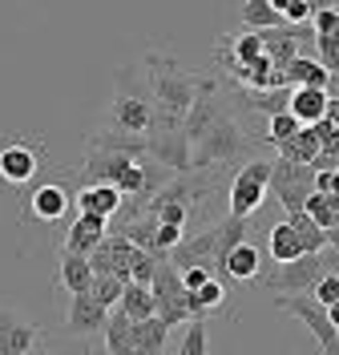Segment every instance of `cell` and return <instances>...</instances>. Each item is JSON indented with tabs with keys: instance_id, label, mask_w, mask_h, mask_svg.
<instances>
[{
	"instance_id": "cell-13",
	"label": "cell",
	"mask_w": 339,
	"mask_h": 355,
	"mask_svg": "<svg viewBox=\"0 0 339 355\" xmlns=\"http://www.w3.org/2000/svg\"><path fill=\"white\" fill-rule=\"evenodd\" d=\"M214 254H218V226H206L198 234H186V239L166 254V263L178 266V270H190V266H218Z\"/></svg>"
},
{
	"instance_id": "cell-19",
	"label": "cell",
	"mask_w": 339,
	"mask_h": 355,
	"mask_svg": "<svg viewBox=\"0 0 339 355\" xmlns=\"http://www.w3.org/2000/svg\"><path fill=\"white\" fill-rule=\"evenodd\" d=\"M291 93L295 89H234V97L247 105V110H259L267 117H279V113H291Z\"/></svg>"
},
{
	"instance_id": "cell-2",
	"label": "cell",
	"mask_w": 339,
	"mask_h": 355,
	"mask_svg": "<svg viewBox=\"0 0 339 355\" xmlns=\"http://www.w3.org/2000/svg\"><path fill=\"white\" fill-rule=\"evenodd\" d=\"M110 125L125 133H146L154 130V97L146 85V73H137V65H121L117 69V93L110 101Z\"/></svg>"
},
{
	"instance_id": "cell-17",
	"label": "cell",
	"mask_w": 339,
	"mask_h": 355,
	"mask_svg": "<svg viewBox=\"0 0 339 355\" xmlns=\"http://www.w3.org/2000/svg\"><path fill=\"white\" fill-rule=\"evenodd\" d=\"M110 323V311L101 307L93 295H73L69 299V315H65V327L73 335H93V331H105Z\"/></svg>"
},
{
	"instance_id": "cell-18",
	"label": "cell",
	"mask_w": 339,
	"mask_h": 355,
	"mask_svg": "<svg viewBox=\"0 0 339 355\" xmlns=\"http://www.w3.org/2000/svg\"><path fill=\"white\" fill-rule=\"evenodd\" d=\"M57 283L69 291V299L73 295H93V283H97V275H93V266L85 254H69L61 250L57 254Z\"/></svg>"
},
{
	"instance_id": "cell-43",
	"label": "cell",
	"mask_w": 339,
	"mask_h": 355,
	"mask_svg": "<svg viewBox=\"0 0 339 355\" xmlns=\"http://www.w3.org/2000/svg\"><path fill=\"white\" fill-rule=\"evenodd\" d=\"M327 315H331V323H336V331H339V303L336 307H327Z\"/></svg>"
},
{
	"instance_id": "cell-20",
	"label": "cell",
	"mask_w": 339,
	"mask_h": 355,
	"mask_svg": "<svg viewBox=\"0 0 339 355\" xmlns=\"http://www.w3.org/2000/svg\"><path fill=\"white\" fill-rule=\"evenodd\" d=\"M121 202H125L121 190L93 182V186H85V190L77 194V210H81V214H97V218H113V214L121 210Z\"/></svg>"
},
{
	"instance_id": "cell-34",
	"label": "cell",
	"mask_w": 339,
	"mask_h": 355,
	"mask_svg": "<svg viewBox=\"0 0 339 355\" xmlns=\"http://www.w3.org/2000/svg\"><path fill=\"white\" fill-rule=\"evenodd\" d=\"M299 130H303V125L295 121V113H279V117H271V121H267V146H275V150H279V146H287Z\"/></svg>"
},
{
	"instance_id": "cell-8",
	"label": "cell",
	"mask_w": 339,
	"mask_h": 355,
	"mask_svg": "<svg viewBox=\"0 0 339 355\" xmlns=\"http://www.w3.org/2000/svg\"><path fill=\"white\" fill-rule=\"evenodd\" d=\"M271 190H275V198L283 202L287 214H299V210H307V198L315 194V170H311V166H295V162L275 157Z\"/></svg>"
},
{
	"instance_id": "cell-25",
	"label": "cell",
	"mask_w": 339,
	"mask_h": 355,
	"mask_svg": "<svg viewBox=\"0 0 339 355\" xmlns=\"http://www.w3.org/2000/svg\"><path fill=\"white\" fill-rule=\"evenodd\" d=\"M267 250H271V259L279 266L295 263V259H303V254H307V250H303V243H299V234H295V226L287 218L279 222V226H271V234H267Z\"/></svg>"
},
{
	"instance_id": "cell-36",
	"label": "cell",
	"mask_w": 339,
	"mask_h": 355,
	"mask_svg": "<svg viewBox=\"0 0 339 355\" xmlns=\"http://www.w3.org/2000/svg\"><path fill=\"white\" fill-rule=\"evenodd\" d=\"M275 8L283 12V21L291 24V28H303V24L315 17V4L311 0H275Z\"/></svg>"
},
{
	"instance_id": "cell-42",
	"label": "cell",
	"mask_w": 339,
	"mask_h": 355,
	"mask_svg": "<svg viewBox=\"0 0 339 355\" xmlns=\"http://www.w3.org/2000/svg\"><path fill=\"white\" fill-rule=\"evenodd\" d=\"M327 246H336V250H339V222L327 230Z\"/></svg>"
},
{
	"instance_id": "cell-23",
	"label": "cell",
	"mask_w": 339,
	"mask_h": 355,
	"mask_svg": "<svg viewBox=\"0 0 339 355\" xmlns=\"http://www.w3.org/2000/svg\"><path fill=\"white\" fill-rule=\"evenodd\" d=\"M218 270H226V275L238 279V283H254V279H263V254H259L254 243H243L238 250H230V259H226Z\"/></svg>"
},
{
	"instance_id": "cell-30",
	"label": "cell",
	"mask_w": 339,
	"mask_h": 355,
	"mask_svg": "<svg viewBox=\"0 0 339 355\" xmlns=\"http://www.w3.org/2000/svg\"><path fill=\"white\" fill-rule=\"evenodd\" d=\"M287 222L295 226V234H299V243H303V250H307V254H323V250H327V230H323V226H319L307 210L287 214Z\"/></svg>"
},
{
	"instance_id": "cell-21",
	"label": "cell",
	"mask_w": 339,
	"mask_h": 355,
	"mask_svg": "<svg viewBox=\"0 0 339 355\" xmlns=\"http://www.w3.org/2000/svg\"><path fill=\"white\" fill-rule=\"evenodd\" d=\"M287 85L291 89H327L331 85V73L323 69L319 57H295L291 65H287Z\"/></svg>"
},
{
	"instance_id": "cell-41",
	"label": "cell",
	"mask_w": 339,
	"mask_h": 355,
	"mask_svg": "<svg viewBox=\"0 0 339 355\" xmlns=\"http://www.w3.org/2000/svg\"><path fill=\"white\" fill-rule=\"evenodd\" d=\"M327 97H331V101H339V73H331V85H327Z\"/></svg>"
},
{
	"instance_id": "cell-15",
	"label": "cell",
	"mask_w": 339,
	"mask_h": 355,
	"mask_svg": "<svg viewBox=\"0 0 339 355\" xmlns=\"http://www.w3.org/2000/svg\"><path fill=\"white\" fill-rule=\"evenodd\" d=\"M85 150H89V154H113V157H134V162H141L146 150H150V137H137V133L105 125V130H97L89 141H85Z\"/></svg>"
},
{
	"instance_id": "cell-1",
	"label": "cell",
	"mask_w": 339,
	"mask_h": 355,
	"mask_svg": "<svg viewBox=\"0 0 339 355\" xmlns=\"http://www.w3.org/2000/svg\"><path fill=\"white\" fill-rule=\"evenodd\" d=\"M146 85L154 97V133H166L182 130L186 113L194 110V101L202 93V77L186 73L166 53H146Z\"/></svg>"
},
{
	"instance_id": "cell-9",
	"label": "cell",
	"mask_w": 339,
	"mask_h": 355,
	"mask_svg": "<svg viewBox=\"0 0 339 355\" xmlns=\"http://www.w3.org/2000/svg\"><path fill=\"white\" fill-rule=\"evenodd\" d=\"M41 141L33 137H4L0 141V182L4 186H24L41 170Z\"/></svg>"
},
{
	"instance_id": "cell-14",
	"label": "cell",
	"mask_w": 339,
	"mask_h": 355,
	"mask_svg": "<svg viewBox=\"0 0 339 355\" xmlns=\"http://www.w3.org/2000/svg\"><path fill=\"white\" fill-rule=\"evenodd\" d=\"M69 202H77V198H73V190H69L65 182H41V186L28 194V214L37 222H45V226H53V222L65 218Z\"/></svg>"
},
{
	"instance_id": "cell-3",
	"label": "cell",
	"mask_w": 339,
	"mask_h": 355,
	"mask_svg": "<svg viewBox=\"0 0 339 355\" xmlns=\"http://www.w3.org/2000/svg\"><path fill=\"white\" fill-rule=\"evenodd\" d=\"M271 174H275L271 157H250V162H243V170L230 182V218H250L263 206L267 190H271Z\"/></svg>"
},
{
	"instance_id": "cell-44",
	"label": "cell",
	"mask_w": 339,
	"mask_h": 355,
	"mask_svg": "<svg viewBox=\"0 0 339 355\" xmlns=\"http://www.w3.org/2000/svg\"><path fill=\"white\" fill-rule=\"evenodd\" d=\"M28 355H53V352H49L45 343H41V347H37V352H28Z\"/></svg>"
},
{
	"instance_id": "cell-40",
	"label": "cell",
	"mask_w": 339,
	"mask_h": 355,
	"mask_svg": "<svg viewBox=\"0 0 339 355\" xmlns=\"http://www.w3.org/2000/svg\"><path fill=\"white\" fill-rule=\"evenodd\" d=\"M327 121L339 130V101H331V105H327Z\"/></svg>"
},
{
	"instance_id": "cell-12",
	"label": "cell",
	"mask_w": 339,
	"mask_h": 355,
	"mask_svg": "<svg viewBox=\"0 0 339 355\" xmlns=\"http://www.w3.org/2000/svg\"><path fill=\"white\" fill-rule=\"evenodd\" d=\"M45 343V331L17 311L0 307V355H28Z\"/></svg>"
},
{
	"instance_id": "cell-27",
	"label": "cell",
	"mask_w": 339,
	"mask_h": 355,
	"mask_svg": "<svg viewBox=\"0 0 339 355\" xmlns=\"http://www.w3.org/2000/svg\"><path fill=\"white\" fill-rule=\"evenodd\" d=\"M101 335H105L110 355H134V319H130L121 307L110 311V323H105V331Z\"/></svg>"
},
{
	"instance_id": "cell-6",
	"label": "cell",
	"mask_w": 339,
	"mask_h": 355,
	"mask_svg": "<svg viewBox=\"0 0 339 355\" xmlns=\"http://www.w3.org/2000/svg\"><path fill=\"white\" fill-rule=\"evenodd\" d=\"M243 154H247V133L238 130V121L226 113L223 121L194 146V170H210V166L223 170L226 162H234V157H243Z\"/></svg>"
},
{
	"instance_id": "cell-7",
	"label": "cell",
	"mask_w": 339,
	"mask_h": 355,
	"mask_svg": "<svg viewBox=\"0 0 339 355\" xmlns=\"http://www.w3.org/2000/svg\"><path fill=\"white\" fill-rule=\"evenodd\" d=\"M323 275H327V250L323 254H303L295 263H283L275 275H263L259 283L271 295H311Z\"/></svg>"
},
{
	"instance_id": "cell-45",
	"label": "cell",
	"mask_w": 339,
	"mask_h": 355,
	"mask_svg": "<svg viewBox=\"0 0 339 355\" xmlns=\"http://www.w3.org/2000/svg\"><path fill=\"white\" fill-rule=\"evenodd\" d=\"M105 355H110V352H105Z\"/></svg>"
},
{
	"instance_id": "cell-37",
	"label": "cell",
	"mask_w": 339,
	"mask_h": 355,
	"mask_svg": "<svg viewBox=\"0 0 339 355\" xmlns=\"http://www.w3.org/2000/svg\"><path fill=\"white\" fill-rule=\"evenodd\" d=\"M162 259L154 254H146V250H137L134 263H130V283H141V287H154V275H158Z\"/></svg>"
},
{
	"instance_id": "cell-16",
	"label": "cell",
	"mask_w": 339,
	"mask_h": 355,
	"mask_svg": "<svg viewBox=\"0 0 339 355\" xmlns=\"http://www.w3.org/2000/svg\"><path fill=\"white\" fill-rule=\"evenodd\" d=\"M105 226H110V218H97V214H77V218H73V226H69V234H65V243H61V250H69V254H85V259H89L93 250L110 239V234H105Z\"/></svg>"
},
{
	"instance_id": "cell-33",
	"label": "cell",
	"mask_w": 339,
	"mask_h": 355,
	"mask_svg": "<svg viewBox=\"0 0 339 355\" xmlns=\"http://www.w3.org/2000/svg\"><path fill=\"white\" fill-rule=\"evenodd\" d=\"M210 352V331H206V319H194L186 323V335L178 343V355H206Z\"/></svg>"
},
{
	"instance_id": "cell-24",
	"label": "cell",
	"mask_w": 339,
	"mask_h": 355,
	"mask_svg": "<svg viewBox=\"0 0 339 355\" xmlns=\"http://www.w3.org/2000/svg\"><path fill=\"white\" fill-rule=\"evenodd\" d=\"M238 21L247 24V33H271V28H287L283 12L275 8V0H250L238 8Z\"/></svg>"
},
{
	"instance_id": "cell-22",
	"label": "cell",
	"mask_w": 339,
	"mask_h": 355,
	"mask_svg": "<svg viewBox=\"0 0 339 355\" xmlns=\"http://www.w3.org/2000/svg\"><path fill=\"white\" fill-rule=\"evenodd\" d=\"M327 105H331V97H327V89H295L291 93V113L299 125H315L327 117Z\"/></svg>"
},
{
	"instance_id": "cell-35",
	"label": "cell",
	"mask_w": 339,
	"mask_h": 355,
	"mask_svg": "<svg viewBox=\"0 0 339 355\" xmlns=\"http://www.w3.org/2000/svg\"><path fill=\"white\" fill-rule=\"evenodd\" d=\"M307 214H311L323 230H331L339 222V202L327 198V194H311V198H307Z\"/></svg>"
},
{
	"instance_id": "cell-26",
	"label": "cell",
	"mask_w": 339,
	"mask_h": 355,
	"mask_svg": "<svg viewBox=\"0 0 339 355\" xmlns=\"http://www.w3.org/2000/svg\"><path fill=\"white\" fill-rule=\"evenodd\" d=\"M323 154V146H319V137L311 125H303V130L295 133L287 146H279V157L283 162H295V166H311L315 170V157Z\"/></svg>"
},
{
	"instance_id": "cell-5",
	"label": "cell",
	"mask_w": 339,
	"mask_h": 355,
	"mask_svg": "<svg viewBox=\"0 0 339 355\" xmlns=\"http://www.w3.org/2000/svg\"><path fill=\"white\" fill-rule=\"evenodd\" d=\"M85 178L101 182V186H113L121 194H134L141 198L146 194V166L134 162V157H113V154H89L85 157Z\"/></svg>"
},
{
	"instance_id": "cell-32",
	"label": "cell",
	"mask_w": 339,
	"mask_h": 355,
	"mask_svg": "<svg viewBox=\"0 0 339 355\" xmlns=\"http://www.w3.org/2000/svg\"><path fill=\"white\" fill-rule=\"evenodd\" d=\"M130 283H121L117 275H97V283H93V299L101 303V307H121V295H125Z\"/></svg>"
},
{
	"instance_id": "cell-4",
	"label": "cell",
	"mask_w": 339,
	"mask_h": 355,
	"mask_svg": "<svg viewBox=\"0 0 339 355\" xmlns=\"http://www.w3.org/2000/svg\"><path fill=\"white\" fill-rule=\"evenodd\" d=\"M271 303L283 311V315H295V319L311 331V339L319 343V355H339V331H336V323H331L327 307H319L311 295H271Z\"/></svg>"
},
{
	"instance_id": "cell-11",
	"label": "cell",
	"mask_w": 339,
	"mask_h": 355,
	"mask_svg": "<svg viewBox=\"0 0 339 355\" xmlns=\"http://www.w3.org/2000/svg\"><path fill=\"white\" fill-rule=\"evenodd\" d=\"M146 157H154V166L170 170V174H182V178L194 170V146L186 141V133H182V130L154 133V137H150V150H146Z\"/></svg>"
},
{
	"instance_id": "cell-39",
	"label": "cell",
	"mask_w": 339,
	"mask_h": 355,
	"mask_svg": "<svg viewBox=\"0 0 339 355\" xmlns=\"http://www.w3.org/2000/svg\"><path fill=\"white\" fill-rule=\"evenodd\" d=\"M210 279H214V266H190V270H182V283H186V291H202Z\"/></svg>"
},
{
	"instance_id": "cell-31",
	"label": "cell",
	"mask_w": 339,
	"mask_h": 355,
	"mask_svg": "<svg viewBox=\"0 0 339 355\" xmlns=\"http://www.w3.org/2000/svg\"><path fill=\"white\" fill-rule=\"evenodd\" d=\"M121 311H125L134 323H146V319H154V315H158L154 291L141 287V283H130V287H125V295H121Z\"/></svg>"
},
{
	"instance_id": "cell-29",
	"label": "cell",
	"mask_w": 339,
	"mask_h": 355,
	"mask_svg": "<svg viewBox=\"0 0 339 355\" xmlns=\"http://www.w3.org/2000/svg\"><path fill=\"white\" fill-rule=\"evenodd\" d=\"M214 226H218V254H214V263L223 266L226 259H230V250H238L243 243H250V239H247L250 218H230V214H226V218L214 222Z\"/></svg>"
},
{
	"instance_id": "cell-10",
	"label": "cell",
	"mask_w": 339,
	"mask_h": 355,
	"mask_svg": "<svg viewBox=\"0 0 339 355\" xmlns=\"http://www.w3.org/2000/svg\"><path fill=\"white\" fill-rule=\"evenodd\" d=\"M154 303H158V319L166 327H178L190 319V311H186V283H182V270L170 263L158 266V275H154Z\"/></svg>"
},
{
	"instance_id": "cell-28",
	"label": "cell",
	"mask_w": 339,
	"mask_h": 355,
	"mask_svg": "<svg viewBox=\"0 0 339 355\" xmlns=\"http://www.w3.org/2000/svg\"><path fill=\"white\" fill-rule=\"evenodd\" d=\"M166 339H170V327L162 323L158 315L146 319V323H134V355H162L166 352Z\"/></svg>"
},
{
	"instance_id": "cell-38",
	"label": "cell",
	"mask_w": 339,
	"mask_h": 355,
	"mask_svg": "<svg viewBox=\"0 0 339 355\" xmlns=\"http://www.w3.org/2000/svg\"><path fill=\"white\" fill-rule=\"evenodd\" d=\"M311 299H315L319 307H336V303H339V275H331V270H327V275L315 283Z\"/></svg>"
}]
</instances>
